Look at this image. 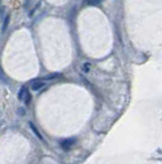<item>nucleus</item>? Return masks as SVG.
<instances>
[{
  "instance_id": "obj_1",
  "label": "nucleus",
  "mask_w": 162,
  "mask_h": 164,
  "mask_svg": "<svg viewBox=\"0 0 162 164\" xmlns=\"http://www.w3.org/2000/svg\"><path fill=\"white\" fill-rule=\"evenodd\" d=\"M75 139H64V141L61 142L60 146L63 150H69V149L75 145Z\"/></svg>"
},
{
  "instance_id": "obj_2",
  "label": "nucleus",
  "mask_w": 162,
  "mask_h": 164,
  "mask_svg": "<svg viewBox=\"0 0 162 164\" xmlns=\"http://www.w3.org/2000/svg\"><path fill=\"white\" fill-rule=\"evenodd\" d=\"M44 86H45V82H43L41 80H35L34 82H32V86L31 87H32L34 92H38V90L43 88Z\"/></svg>"
},
{
  "instance_id": "obj_3",
  "label": "nucleus",
  "mask_w": 162,
  "mask_h": 164,
  "mask_svg": "<svg viewBox=\"0 0 162 164\" xmlns=\"http://www.w3.org/2000/svg\"><path fill=\"white\" fill-rule=\"evenodd\" d=\"M29 125H30V127H31V129H32V131L36 135L37 138H38L39 139H41V141H43V139H43V136H42L41 135H40L39 130L37 129V127H36L35 124H34L33 122H30V123H29Z\"/></svg>"
},
{
  "instance_id": "obj_4",
  "label": "nucleus",
  "mask_w": 162,
  "mask_h": 164,
  "mask_svg": "<svg viewBox=\"0 0 162 164\" xmlns=\"http://www.w3.org/2000/svg\"><path fill=\"white\" fill-rule=\"evenodd\" d=\"M27 92H28V88L26 86H21L20 87V92H18V93H17V98H18L20 101H24V96H26Z\"/></svg>"
},
{
  "instance_id": "obj_5",
  "label": "nucleus",
  "mask_w": 162,
  "mask_h": 164,
  "mask_svg": "<svg viewBox=\"0 0 162 164\" xmlns=\"http://www.w3.org/2000/svg\"><path fill=\"white\" fill-rule=\"evenodd\" d=\"M31 100H32V96H31V93L29 92V90H28L27 93H26V96H24V104H26V105H29L30 103H31Z\"/></svg>"
},
{
  "instance_id": "obj_6",
  "label": "nucleus",
  "mask_w": 162,
  "mask_h": 164,
  "mask_svg": "<svg viewBox=\"0 0 162 164\" xmlns=\"http://www.w3.org/2000/svg\"><path fill=\"white\" fill-rule=\"evenodd\" d=\"M87 3L89 5H92V6H95V5H98L99 3L102 2V0H86Z\"/></svg>"
},
{
  "instance_id": "obj_7",
  "label": "nucleus",
  "mask_w": 162,
  "mask_h": 164,
  "mask_svg": "<svg viewBox=\"0 0 162 164\" xmlns=\"http://www.w3.org/2000/svg\"><path fill=\"white\" fill-rule=\"evenodd\" d=\"M60 76H61V74H58V73H54V74L48 75L47 77H46V79H47V80H54V79H56V78H59Z\"/></svg>"
},
{
  "instance_id": "obj_8",
  "label": "nucleus",
  "mask_w": 162,
  "mask_h": 164,
  "mask_svg": "<svg viewBox=\"0 0 162 164\" xmlns=\"http://www.w3.org/2000/svg\"><path fill=\"white\" fill-rule=\"evenodd\" d=\"M9 19H10V17L7 16L5 18V20H4V23H3V27H2V31L4 32L6 28H7V26H8V24H9Z\"/></svg>"
},
{
  "instance_id": "obj_9",
  "label": "nucleus",
  "mask_w": 162,
  "mask_h": 164,
  "mask_svg": "<svg viewBox=\"0 0 162 164\" xmlns=\"http://www.w3.org/2000/svg\"><path fill=\"white\" fill-rule=\"evenodd\" d=\"M91 67H92V65L90 63H86V64H84V66H83V70H84L86 73H88L91 70Z\"/></svg>"
},
{
  "instance_id": "obj_10",
  "label": "nucleus",
  "mask_w": 162,
  "mask_h": 164,
  "mask_svg": "<svg viewBox=\"0 0 162 164\" xmlns=\"http://www.w3.org/2000/svg\"><path fill=\"white\" fill-rule=\"evenodd\" d=\"M17 113V115H20V116H24V115H26V110H24V108H18Z\"/></svg>"
},
{
  "instance_id": "obj_11",
  "label": "nucleus",
  "mask_w": 162,
  "mask_h": 164,
  "mask_svg": "<svg viewBox=\"0 0 162 164\" xmlns=\"http://www.w3.org/2000/svg\"><path fill=\"white\" fill-rule=\"evenodd\" d=\"M0 77H1V67H0Z\"/></svg>"
}]
</instances>
